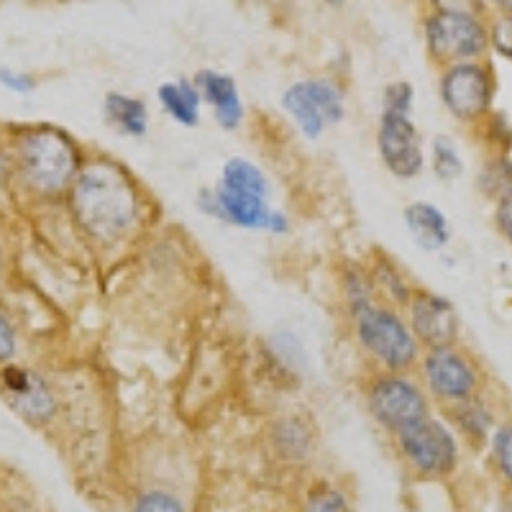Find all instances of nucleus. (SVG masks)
<instances>
[{
    "label": "nucleus",
    "mask_w": 512,
    "mask_h": 512,
    "mask_svg": "<svg viewBox=\"0 0 512 512\" xmlns=\"http://www.w3.org/2000/svg\"><path fill=\"white\" fill-rule=\"evenodd\" d=\"M13 354H16V333H13L11 320L0 313V364L11 361Z\"/></svg>",
    "instance_id": "7c9ffc66"
},
{
    "label": "nucleus",
    "mask_w": 512,
    "mask_h": 512,
    "mask_svg": "<svg viewBox=\"0 0 512 512\" xmlns=\"http://www.w3.org/2000/svg\"><path fill=\"white\" fill-rule=\"evenodd\" d=\"M489 456L502 482L507 484V489H512V420L495 425V431L489 436Z\"/></svg>",
    "instance_id": "393cba45"
},
{
    "label": "nucleus",
    "mask_w": 512,
    "mask_h": 512,
    "mask_svg": "<svg viewBox=\"0 0 512 512\" xmlns=\"http://www.w3.org/2000/svg\"><path fill=\"white\" fill-rule=\"evenodd\" d=\"M218 187L228 192H239V195H254V198L269 200V177L264 169L246 157H231L221 169V180Z\"/></svg>",
    "instance_id": "aec40b11"
},
{
    "label": "nucleus",
    "mask_w": 512,
    "mask_h": 512,
    "mask_svg": "<svg viewBox=\"0 0 512 512\" xmlns=\"http://www.w3.org/2000/svg\"><path fill=\"white\" fill-rule=\"evenodd\" d=\"M103 116L108 121V126L113 131H118L121 136H134L141 139L149 131V108L141 98L126 93H113L105 95L103 100Z\"/></svg>",
    "instance_id": "f3484780"
},
{
    "label": "nucleus",
    "mask_w": 512,
    "mask_h": 512,
    "mask_svg": "<svg viewBox=\"0 0 512 512\" xmlns=\"http://www.w3.org/2000/svg\"><path fill=\"white\" fill-rule=\"evenodd\" d=\"M157 100L162 105V111L180 126L195 128L200 123L203 98H200V90L195 88V82L187 80V77L162 82L157 88Z\"/></svg>",
    "instance_id": "dca6fc26"
},
{
    "label": "nucleus",
    "mask_w": 512,
    "mask_h": 512,
    "mask_svg": "<svg viewBox=\"0 0 512 512\" xmlns=\"http://www.w3.org/2000/svg\"><path fill=\"white\" fill-rule=\"evenodd\" d=\"M420 374H423L425 395L448 408L477 397L479 384H482V374L472 356L456 346H438V349L425 351L420 359Z\"/></svg>",
    "instance_id": "1a4fd4ad"
},
{
    "label": "nucleus",
    "mask_w": 512,
    "mask_h": 512,
    "mask_svg": "<svg viewBox=\"0 0 512 512\" xmlns=\"http://www.w3.org/2000/svg\"><path fill=\"white\" fill-rule=\"evenodd\" d=\"M369 274H372L379 303L392 305V308H402V305L408 308L415 290L410 287L408 277L402 274V269L397 267V262H392L387 254H377L372 259V264H369Z\"/></svg>",
    "instance_id": "a211bd4d"
},
{
    "label": "nucleus",
    "mask_w": 512,
    "mask_h": 512,
    "mask_svg": "<svg viewBox=\"0 0 512 512\" xmlns=\"http://www.w3.org/2000/svg\"><path fill=\"white\" fill-rule=\"evenodd\" d=\"M351 318L356 344L379 367V372L405 374L420 361V344L408 318L392 305L372 303Z\"/></svg>",
    "instance_id": "20e7f679"
},
{
    "label": "nucleus",
    "mask_w": 512,
    "mask_h": 512,
    "mask_svg": "<svg viewBox=\"0 0 512 512\" xmlns=\"http://www.w3.org/2000/svg\"><path fill=\"white\" fill-rule=\"evenodd\" d=\"M448 418L454 420L461 438L474 443V446L489 443V436L495 431V415H492V410L487 408V402L479 395L472 397V400L459 402V405H451L448 408Z\"/></svg>",
    "instance_id": "6ab92c4d"
},
{
    "label": "nucleus",
    "mask_w": 512,
    "mask_h": 512,
    "mask_svg": "<svg viewBox=\"0 0 512 512\" xmlns=\"http://www.w3.org/2000/svg\"><path fill=\"white\" fill-rule=\"evenodd\" d=\"M70 208L82 231L105 246L131 236L144 216L134 177L111 159H95L80 169L70 187Z\"/></svg>",
    "instance_id": "f257e3e1"
},
{
    "label": "nucleus",
    "mask_w": 512,
    "mask_h": 512,
    "mask_svg": "<svg viewBox=\"0 0 512 512\" xmlns=\"http://www.w3.org/2000/svg\"><path fill=\"white\" fill-rule=\"evenodd\" d=\"M408 323L418 344L425 349L456 346L461 331V320L454 303L448 297L428 290H415L413 300L408 303Z\"/></svg>",
    "instance_id": "f8f14e48"
},
{
    "label": "nucleus",
    "mask_w": 512,
    "mask_h": 512,
    "mask_svg": "<svg viewBox=\"0 0 512 512\" xmlns=\"http://www.w3.org/2000/svg\"><path fill=\"white\" fill-rule=\"evenodd\" d=\"M377 152L382 164L397 180H415L425 167L423 136L413 121V85L390 82L382 93V113L377 126Z\"/></svg>",
    "instance_id": "f03ea898"
},
{
    "label": "nucleus",
    "mask_w": 512,
    "mask_h": 512,
    "mask_svg": "<svg viewBox=\"0 0 512 512\" xmlns=\"http://www.w3.org/2000/svg\"><path fill=\"white\" fill-rule=\"evenodd\" d=\"M18 172L39 195H59L70 190L80 169L85 167L75 141L57 128L26 131L16 146Z\"/></svg>",
    "instance_id": "7ed1b4c3"
},
{
    "label": "nucleus",
    "mask_w": 512,
    "mask_h": 512,
    "mask_svg": "<svg viewBox=\"0 0 512 512\" xmlns=\"http://www.w3.org/2000/svg\"><path fill=\"white\" fill-rule=\"evenodd\" d=\"M395 448L402 464L420 479H446L459 466V438L433 415L397 433Z\"/></svg>",
    "instance_id": "0eeeda50"
},
{
    "label": "nucleus",
    "mask_w": 512,
    "mask_h": 512,
    "mask_svg": "<svg viewBox=\"0 0 512 512\" xmlns=\"http://www.w3.org/2000/svg\"><path fill=\"white\" fill-rule=\"evenodd\" d=\"M364 400L374 423L392 433V438L410 425L431 418V402L423 384L410 379L408 374L377 372L369 379Z\"/></svg>",
    "instance_id": "423d86ee"
},
{
    "label": "nucleus",
    "mask_w": 512,
    "mask_h": 512,
    "mask_svg": "<svg viewBox=\"0 0 512 512\" xmlns=\"http://www.w3.org/2000/svg\"><path fill=\"white\" fill-rule=\"evenodd\" d=\"M489 47H495L500 57L512 59V13H505L489 26Z\"/></svg>",
    "instance_id": "cd10ccee"
},
{
    "label": "nucleus",
    "mask_w": 512,
    "mask_h": 512,
    "mask_svg": "<svg viewBox=\"0 0 512 512\" xmlns=\"http://www.w3.org/2000/svg\"><path fill=\"white\" fill-rule=\"evenodd\" d=\"M402 216H405V226H408L410 236L420 249L441 251L451 241V226H448L446 213L438 205L415 200L405 208Z\"/></svg>",
    "instance_id": "2eb2a0df"
},
{
    "label": "nucleus",
    "mask_w": 512,
    "mask_h": 512,
    "mask_svg": "<svg viewBox=\"0 0 512 512\" xmlns=\"http://www.w3.org/2000/svg\"><path fill=\"white\" fill-rule=\"evenodd\" d=\"M425 49L438 64L477 62L489 47V29L474 11L436 6L423 21Z\"/></svg>",
    "instance_id": "39448f33"
},
{
    "label": "nucleus",
    "mask_w": 512,
    "mask_h": 512,
    "mask_svg": "<svg viewBox=\"0 0 512 512\" xmlns=\"http://www.w3.org/2000/svg\"><path fill=\"white\" fill-rule=\"evenodd\" d=\"M0 387L26 420L44 423L54 415V395L39 374L24 367H6L0 372Z\"/></svg>",
    "instance_id": "ddd939ff"
},
{
    "label": "nucleus",
    "mask_w": 512,
    "mask_h": 512,
    "mask_svg": "<svg viewBox=\"0 0 512 512\" xmlns=\"http://www.w3.org/2000/svg\"><path fill=\"white\" fill-rule=\"evenodd\" d=\"M274 443H277V448H280V454L290 461L305 459L310 446H313L310 433L305 431L303 423H300L297 418H287L285 423H280V431H277V441Z\"/></svg>",
    "instance_id": "a878e982"
},
{
    "label": "nucleus",
    "mask_w": 512,
    "mask_h": 512,
    "mask_svg": "<svg viewBox=\"0 0 512 512\" xmlns=\"http://www.w3.org/2000/svg\"><path fill=\"white\" fill-rule=\"evenodd\" d=\"M282 108L305 139H320L328 126L344 121L346 95L331 77H308L282 93Z\"/></svg>",
    "instance_id": "6e6552de"
},
{
    "label": "nucleus",
    "mask_w": 512,
    "mask_h": 512,
    "mask_svg": "<svg viewBox=\"0 0 512 512\" xmlns=\"http://www.w3.org/2000/svg\"><path fill=\"white\" fill-rule=\"evenodd\" d=\"M198 208L203 210L205 216L246 228V231H267L274 233V236L290 233V218L282 210H274L269 200L221 190L218 185L213 190L200 192Z\"/></svg>",
    "instance_id": "9d476101"
},
{
    "label": "nucleus",
    "mask_w": 512,
    "mask_h": 512,
    "mask_svg": "<svg viewBox=\"0 0 512 512\" xmlns=\"http://www.w3.org/2000/svg\"><path fill=\"white\" fill-rule=\"evenodd\" d=\"M341 295H344L346 313L354 315L356 310L367 308V305L377 303V290H374L372 274L369 267H361V264H349L341 272Z\"/></svg>",
    "instance_id": "4be33fe9"
},
{
    "label": "nucleus",
    "mask_w": 512,
    "mask_h": 512,
    "mask_svg": "<svg viewBox=\"0 0 512 512\" xmlns=\"http://www.w3.org/2000/svg\"><path fill=\"white\" fill-rule=\"evenodd\" d=\"M192 82L200 90L203 103L213 108L216 123L223 131H236L244 123V100H241L239 85L231 75L218 70H200Z\"/></svg>",
    "instance_id": "4468645a"
},
{
    "label": "nucleus",
    "mask_w": 512,
    "mask_h": 512,
    "mask_svg": "<svg viewBox=\"0 0 512 512\" xmlns=\"http://www.w3.org/2000/svg\"><path fill=\"white\" fill-rule=\"evenodd\" d=\"M0 272H3V254H0Z\"/></svg>",
    "instance_id": "473e14b6"
},
{
    "label": "nucleus",
    "mask_w": 512,
    "mask_h": 512,
    "mask_svg": "<svg viewBox=\"0 0 512 512\" xmlns=\"http://www.w3.org/2000/svg\"><path fill=\"white\" fill-rule=\"evenodd\" d=\"M495 221L502 236H505L507 241H512V190L502 192L500 198H497Z\"/></svg>",
    "instance_id": "c756f323"
},
{
    "label": "nucleus",
    "mask_w": 512,
    "mask_h": 512,
    "mask_svg": "<svg viewBox=\"0 0 512 512\" xmlns=\"http://www.w3.org/2000/svg\"><path fill=\"white\" fill-rule=\"evenodd\" d=\"M497 512H512V489H507L505 495L500 497V505H497Z\"/></svg>",
    "instance_id": "2f4dec72"
},
{
    "label": "nucleus",
    "mask_w": 512,
    "mask_h": 512,
    "mask_svg": "<svg viewBox=\"0 0 512 512\" xmlns=\"http://www.w3.org/2000/svg\"><path fill=\"white\" fill-rule=\"evenodd\" d=\"M128 512H190L187 502L167 487H146L136 492Z\"/></svg>",
    "instance_id": "5701e85b"
},
{
    "label": "nucleus",
    "mask_w": 512,
    "mask_h": 512,
    "mask_svg": "<svg viewBox=\"0 0 512 512\" xmlns=\"http://www.w3.org/2000/svg\"><path fill=\"white\" fill-rule=\"evenodd\" d=\"M0 85L6 90H11V93L29 95L36 90V77L26 75V72L3 70V67H0Z\"/></svg>",
    "instance_id": "c85d7f7f"
},
{
    "label": "nucleus",
    "mask_w": 512,
    "mask_h": 512,
    "mask_svg": "<svg viewBox=\"0 0 512 512\" xmlns=\"http://www.w3.org/2000/svg\"><path fill=\"white\" fill-rule=\"evenodd\" d=\"M300 512H356L354 500L338 482L315 479L300 502Z\"/></svg>",
    "instance_id": "412c9836"
},
{
    "label": "nucleus",
    "mask_w": 512,
    "mask_h": 512,
    "mask_svg": "<svg viewBox=\"0 0 512 512\" xmlns=\"http://www.w3.org/2000/svg\"><path fill=\"white\" fill-rule=\"evenodd\" d=\"M438 90L451 116L459 121H477L495 98V77L482 62L451 64L443 70Z\"/></svg>",
    "instance_id": "9b49d317"
},
{
    "label": "nucleus",
    "mask_w": 512,
    "mask_h": 512,
    "mask_svg": "<svg viewBox=\"0 0 512 512\" xmlns=\"http://www.w3.org/2000/svg\"><path fill=\"white\" fill-rule=\"evenodd\" d=\"M431 162H433V172H436L438 180L451 182V180H456V177L464 175V159H461L454 139H448V136H436V139H433Z\"/></svg>",
    "instance_id": "b1692460"
},
{
    "label": "nucleus",
    "mask_w": 512,
    "mask_h": 512,
    "mask_svg": "<svg viewBox=\"0 0 512 512\" xmlns=\"http://www.w3.org/2000/svg\"><path fill=\"white\" fill-rule=\"evenodd\" d=\"M479 185H482L489 195H497V198H500L502 192L512 190V162L510 159H507L505 154H500L495 162H489V167L484 169V175H482V180H479Z\"/></svg>",
    "instance_id": "bb28decb"
}]
</instances>
